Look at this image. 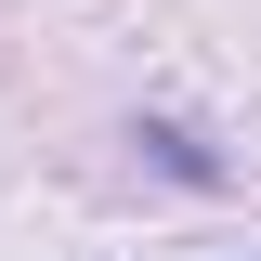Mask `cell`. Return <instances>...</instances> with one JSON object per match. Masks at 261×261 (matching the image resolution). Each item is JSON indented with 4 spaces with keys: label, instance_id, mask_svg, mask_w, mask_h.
Segmentation results:
<instances>
[{
    "label": "cell",
    "instance_id": "cell-1",
    "mask_svg": "<svg viewBox=\"0 0 261 261\" xmlns=\"http://www.w3.org/2000/svg\"><path fill=\"white\" fill-rule=\"evenodd\" d=\"M130 144H144V157H157L170 183H222V157H209V144H196L183 118H144V130H130Z\"/></svg>",
    "mask_w": 261,
    "mask_h": 261
}]
</instances>
